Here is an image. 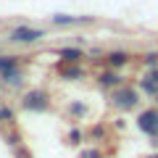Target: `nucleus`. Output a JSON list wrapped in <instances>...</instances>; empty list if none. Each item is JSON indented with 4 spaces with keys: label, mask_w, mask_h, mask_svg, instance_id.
Returning a JSON list of instances; mask_svg holds the SVG:
<instances>
[{
    "label": "nucleus",
    "mask_w": 158,
    "mask_h": 158,
    "mask_svg": "<svg viewBox=\"0 0 158 158\" xmlns=\"http://www.w3.org/2000/svg\"><path fill=\"white\" fill-rule=\"evenodd\" d=\"M21 108L32 113H42L50 108V92L42 90V87H34V90H27L21 95Z\"/></svg>",
    "instance_id": "1"
},
{
    "label": "nucleus",
    "mask_w": 158,
    "mask_h": 158,
    "mask_svg": "<svg viewBox=\"0 0 158 158\" xmlns=\"http://www.w3.org/2000/svg\"><path fill=\"white\" fill-rule=\"evenodd\" d=\"M137 103H140V95L129 85H121L111 92V106L118 108V111H132V108H137Z\"/></svg>",
    "instance_id": "2"
},
{
    "label": "nucleus",
    "mask_w": 158,
    "mask_h": 158,
    "mask_svg": "<svg viewBox=\"0 0 158 158\" xmlns=\"http://www.w3.org/2000/svg\"><path fill=\"white\" fill-rule=\"evenodd\" d=\"M45 37V32L42 29H34V27H16L11 29V34H8V40L11 42H16V45H34V42H40V40Z\"/></svg>",
    "instance_id": "3"
},
{
    "label": "nucleus",
    "mask_w": 158,
    "mask_h": 158,
    "mask_svg": "<svg viewBox=\"0 0 158 158\" xmlns=\"http://www.w3.org/2000/svg\"><path fill=\"white\" fill-rule=\"evenodd\" d=\"M137 127L142 135L148 137H158V108H145L137 116Z\"/></svg>",
    "instance_id": "4"
},
{
    "label": "nucleus",
    "mask_w": 158,
    "mask_h": 158,
    "mask_svg": "<svg viewBox=\"0 0 158 158\" xmlns=\"http://www.w3.org/2000/svg\"><path fill=\"white\" fill-rule=\"evenodd\" d=\"M140 90L150 98H158V69H148L140 79Z\"/></svg>",
    "instance_id": "5"
},
{
    "label": "nucleus",
    "mask_w": 158,
    "mask_h": 158,
    "mask_svg": "<svg viewBox=\"0 0 158 158\" xmlns=\"http://www.w3.org/2000/svg\"><path fill=\"white\" fill-rule=\"evenodd\" d=\"M98 85H100L103 90H116V87H121V77H118V71H113V69H106V71L98 74Z\"/></svg>",
    "instance_id": "6"
},
{
    "label": "nucleus",
    "mask_w": 158,
    "mask_h": 158,
    "mask_svg": "<svg viewBox=\"0 0 158 158\" xmlns=\"http://www.w3.org/2000/svg\"><path fill=\"white\" fill-rule=\"evenodd\" d=\"M127 63H129V53H127V50H113V53L106 56V66L113 69V71L121 69V66H127Z\"/></svg>",
    "instance_id": "7"
},
{
    "label": "nucleus",
    "mask_w": 158,
    "mask_h": 158,
    "mask_svg": "<svg viewBox=\"0 0 158 158\" xmlns=\"http://www.w3.org/2000/svg\"><path fill=\"white\" fill-rule=\"evenodd\" d=\"M90 16H66V13H56L53 16V24L58 27H74V24H90Z\"/></svg>",
    "instance_id": "8"
},
{
    "label": "nucleus",
    "mask_w": 158,
    "mask_h": 158,
    "mask_svg": "<svg viewBox=\"0 0 158 158\" xmlns=\"http://www.w3.org/2000/svg\"><path fill=\"white\" fill-rule=\"evenodd\" d=\"M58 58H61L63 63H79L85 58V53L79 50V48H61V50H58Z\"/></svg>",
    "instance_id": "9"
},
{
    "label": "nucleus",
    "mask_w": 158,
    "mask_h": 158,
    "mask_svg": "<svg viewBox=\"0 0 158 158\" xmlns=\"http://www.w3.org/2000/svg\"><path fill=\"white\" fill-rule=\"evenodd\" d=\"M0 82H3V85H11V87H19L24 82V71H21V69L6 71V74H0Z\"/></svg>",
    "instance_id": "10"
},
{
    "label": "nucleus",
    "mask_w": 158,
    "mask_h": 158,
    "mask_svg": "<svg viewBox=\"0 0 158 158\" xmlns=\"http://www.w3.org/2000/svg\"><path fill=\"white\" fill-rule=\"evenodd\" d=\"M13 69H21V61H19V56H0V74L13 71Z\"/></svg>",
    "instance_id": "11"
},
{
    "label": "nucleus",
    "mask_w": 158,
    "mask_h": 158,
    "mask_svg": "<svg viewBox=\"0 0 158 158\" xmlns=\"http://www.w3.org/2000/svg\"><path fill=\"white\" fill-rule=\"evenodd\" d=\"M82 74H85V71H82L77 63H63V66H61V77L63 79H79Z\"/></svg>",
    "instance_id": "12"
},
{
    "label": "nucleus",
    "mask_w": 158,
    "mask_h": 158,
    "mask_svg": "<svg viewBox=\"0 0 158 158\" xmlns=\"http://www.w3.org/2000/svg\"><path fill=\"white\" fill-rule=\"evenodd\" d=\"M0 124H13V108L0 103Z\"/></svg>",
    "instance_id": "13"
},
{
    "label": "nucleus",
    "mask_w": 158,
    "mask_h": 158,
    "mask_svg": "<svg viewBox=\"0 0 158 158\" xmlns=\"http://www.w3.org/2000/svg\"><path fill=\"white\" fill-rule=\"evenodd\" d=\"M69 113H71V116H85V113H87V106H85V103H71V106H69Z\"/></svg>",
    "instance_id": "14"
},
{
    "label": "nucleus",
    "mask_w": 158,
    "mask_h": 158,
    "mask_svg": "<svg viewBox=\"0 0 158 158\" xmlns=\"http://www.w3.org/2000/svg\"><path fill=\"white\" fill-rule=\"evenodd\" d=\"M142 61H145L148 69H158V53H145V56H142Z\"/></svg>",
    "instance_id": "15"
},
{
    "label": "nucleus",
    "mask_w": 158,
    "mask_h": 158,
    "mask_svg": "<svg viewBox=\"0 0 158 158\" xmlns=\"http://www.w3.org/2000/svg\"><path fill=\"white\" fill-rule=\"evenodd\" d=\"M66 140H69V145H79V140H82V132H79V129H71Z\"/></svg>",
    "instance_id": "16"
},
{
    "label": "nucleus",
    "mask_w": 158,
    "mask_h": 158,
    "mask_svg": "<svg viewBox=\"0 0 158 158\" xmlns=\"http://www.w3.org/2000/svg\"><path fill=\"white\" fill-rule=\"evenodd\" d=\"M19 158H32V156H29V153H21V156H19Z\"/></svg>",
    "instance_id": "17"
},
{
    "label": "nucleus",
    "mask_w": 158,
    "mask_h": 158,
    "mask_svg": "<svg viewBox=\"0 0 158 158\" xmlns=\"http://www.w3.org/2000/svg\"><path fill=\"white\" fill-rule=\"evenodd\" d=\"M156 103H158V98H156Z\"/></svg>",
    "instance_id": "18"
},
{
    "label": "nucleus",
    "mask_w": 158,
    "mask_h": 158,
    "mask_svg": "<svg viewBox=\"0 0 158 158\" xmlns=\"http://www.w3.org/2000/svg\"><path fill=\"white\" fill-rule=\"evenodd\" d=\"M156 158H158V156H156Z\"/></svg>",
    "instance_id": "19"
}]
</instances>
